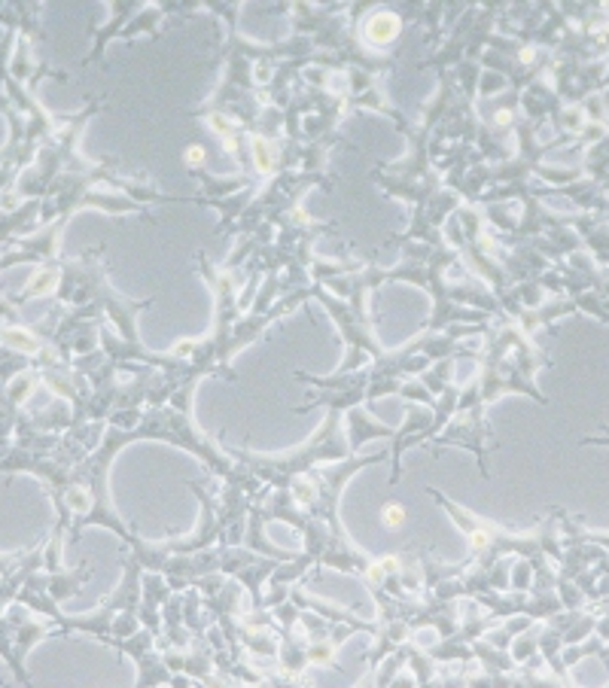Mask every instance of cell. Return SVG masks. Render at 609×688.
<instances>
[{
	"mask_svg": "<svg viewBox=\"0 0 609 688\" xmlns=\"http://www.w3.org/2000/svg\"><path fill=\"white\" fill-rule=\"evenodd\" d=\"M484 335L488 342L479 351V375L472 378L482 406L488 408L503 394H524L546 406V396L536 387V372L548 369L552 357L536 351L527 332H521L519 323L506 314L491 320Z\"/></svg>",
	"mask_w": 609,
	"mask_h": 688,
	"instance_id": "6da1fadb",
	"label": "cell"
},
{
	"mask_svg": "<svg viewBox=\"0 0 609 688\" xmlns=\"http://www.w3.org/2000/svg\"><path fill=\"white\" fill-rule=\"evenodd\" d=\"M342 411H327L323 427L302 448H292V451L275 454V458L250 454V451H242V448H226V458L242 463L244 470L250 472L263 487L287 491L299 475L311 472L320 463H342V460L354 458L351 448H348V439L342 436Z\"/></svg>",
	"mask_w": 609,
	"mask_h": 688,
	"instance_id": "7a4b0ae2",
	"label": "cell"
},
{
	"mask_svg": "<svg viewBox=\"0 0 609 688\" xmlns=\"http://www.w3.org/2000/svg\"><path fill=\"white\" fill-rule=\"evenodd\" d=\"M344 421H348V448H351V454H356L368 439H394L396 436V430H391V427H381L378 421H372L360 406L351 408L344 415Z\"/></svg>",
	"mask_w": 609,
	"mask_h": 688,
	"instance_id": "8992f818",
	"label": "cell"
},
{
	"mask_svg": "<svg viewBox=\"0 0 609 688\" xmlns=\"http://www.w3.org/2000/svg\"><path fill=\"white\" fill-rule=\"evenodd\" d=\"M391 454V448H384L372 458H348L342 460L339 466H314L311 472L299 475L287 491L292 494V499L302 506L308 515H314L320 522H327L335 530H342L339 524V499H342V487L348 485V479H354L356 472L366 470V466H375L381 460Z\"/></svg>",
	"mask_w": 609,
	"mask_h": 688,
	"instance_id": "3957f363",
	"label": "cell"
},
{
	"mask_svg": "<svg viewBox=\"0 0 609 688\" xmlns=\"http://www.w3.org/2000/svg\"><path fill=\"white\" fill-rule=\"evenodd\" d=\"M116 646L126 652L128 658H135V664H138V682H135V688H156V686L192 688V679L171 674V667H168L165 658H162V649H156V634H150L147 627L138 631L135 637L116 643Z\"/></svg>",
	"mask_w": 609,
	"mask_h": 688,
	"instance_id": "277c9868",
	"label": "cell"
},
{
	"mask_svg": "<svg viewBox=\"0 0 609 688\" xmlns=\"http://www.w3.org/2000/svg\"><path fill=\"white\" fill-rule=\"evenodd\" d=\"M204 159V150L202 147H190V153H186V165L190 168H199Z\"/></svg>",
	"mask_w": 609,
	"mask_h": 688,
	"instance_id": "ba28073f",
	"label": "cell"
},
{
	"mask_svg": "<svg viewBox=\"0 0 609 688\" xmlns=\"http://www.w3.org/2000/svg\"><path fill=\"white\" fill-rule=\"evenodd\" d=\"M384 518H387V527H399L403 518H406V512L399 509V506H387V509H384Z\"/></svg>",
	"mask_w": 609,
	"mask_h": 688,
	"instance_id": "52a82bcc",
	"label": "cell"
},
{
	"mask_svg": "<svg viewBox=\"0 0 609 688\" xmlns=\"http://www.w3.org/2000/svg\"><path fill=\"white\" fill-rule=\"evenodd\" d=\"M360 34H363V40H366L372 50H387L403 34V15L396 13V10H387V7H378V10H372L363 19Z\"/></svg>",
	"mask_w": 609,
	"mask_h": 688,
	"instance_id": "5b68a950",
	"label": "cell"
}]
</instances>
